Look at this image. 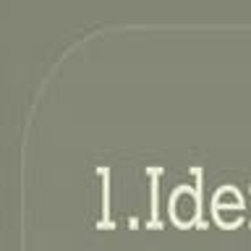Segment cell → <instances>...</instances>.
<instances>
[]
</instances>
